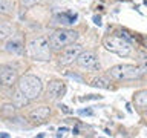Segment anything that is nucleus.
<instances>
[{"label":"nucleus","instance_id":"obj_1","mask_svg":"<svg viewBox=\"0 0 147 138\" xmlns=\"http://www.w3.org/2000/svg\"><path fill=\"white\" fill-rule=\"evenodd\" d=\"M147 68L140 64H115L109 69V75L113 80L118 81H127V80H136L141 75H144Z\"/></svg>","mask_w":147,"mask_h":138},{"label":"nucleus","instance_id":"obj_2","mask_svg":"<svg viewBox=\"0 0 147 138\" xmlns=\"http://www.w3.org/2000/svg\"><path fill=\"white\" fill-rule=\"evenodd\" d=\"M28 54L34 60H40V62H46L51 60V46H49V37L46 35H38L34 37L28 41Z\"/></svg>","mask_w":147,"mask_h":138},{"label":"nucleus","instance_id":"obj_3","mask_svg":"<svg viewBox=\"0 0 147 138\" xmlns=\"http://www.w3.org/2000/svg\"><path fill=\"white\" fill-rule=\"evenodd\" d=\"M104 46L106 49L110 52L119 55V57H129L133 51L130 39H127L126 35H109L104 39Z\"/></svg>","mask_w":147,"mask_h":138},{"label":"nucleus","instance_id":"obj_4","mask_svg":"<svg viewBox=\"0 0 147 138\" xmlns=\"http://www.w3.org/2000/svg\"><path fill=\"white\" fill-rule=\"evenodd\" d=\"M78 39V32L74 29H57L49 35V46L52 51L60 52L64 46L75 43Z\"/></svg>","mask_w":147,"mask_h":138},{"label":"nucleus","instance_id":"obj_5","mask_svg":"<svg viewBox=\"0 0 147 138\" xmlns=\"http://www.w3.org/2000/svg\"><path fill=\"white\" fill-rule=\"evenodd\" d=\"M18 89L29 100H35V98H38L41 91H43V83H41L38 77L28 74V75H23L18 80Z\"/></svg>","mask_w":147,"mask_h":138},{"label":"nucleus","instance_id":"obj_6","mask_svg":"<svg viewBox=\"0 0 147 138\" xmlns=\"http://www.w3.org/2000/svg\"><path fill=\"white\" fill-rule=\"evenodd\" d=\"M83 51V48L78 43H71L67 46H64V48L60 51V55H58V62L60 64H64V66H67V64L74 63L77 60V57L80 55V52Z\"/></svg>","mask_w":147,"mask_h":138},{"label":"nucleus","instance_id":"obj_7","mask_svg":"<svg viewBox=\"0 0 147 138\" xmlns=\"http://www.w3.org/2000/svg\"><path fill=\"white\" fill-rule=\"evenodd\" d=\"M77 64L83 69L87 71H100V62L96 58V55L90 51H81L80 55L77 57Z\"/></svg>","mask_w":147,"mask_h":138},{"label":"nucleus","instance_id":"obj_8","mask_svg":"<svg viewBox=\"0 0 147 138\" xmlns=\"http://www.w3.org/2000/svg\"><path fill=\"white\" fill-rule=\"evenodd\" d=\"M66 92V86L61 80H52L48 83V87H46V95L51 100H58L61 98Z\"/></svg>","mask_w":147,"mask_h":138},{"label":"nucleus","instance_id":"obj_9","mask_svg":"<svg viewBox=\"0 0 147 138\" xmlns=\"http://www.w3.org/2000/svg\"><path fill=\"white\" fill-rule=\"evenodd\" d=\"M18 80V74L11 66H2L0 68V85L3 86H12Z\"/></svg>","mask_w":147,"mask_h":138},{"label":"nucleus","instance_id":"obj_10","mask_svg":"<svg viewBox=\"0 0 147 138\" xmlns=\"http://www.w3.org/2000/svg\"><path fill=\"white\" fill-rule=\"evenodd\" d=\"M5 49L8 51L9 54H23V51H25V45H23V40L20 37H14L12 39H9L6 41V45H5Z\"/></svg>","mask_w":147,"mask_h":138},{"label":"nucleus","instance_id":"obj_11","mask_svg":"<svg viewBox=\"0 0 147 138\" xmlns=\"http://www.w3.org/2000/svg\"><path fill=\"white\" fill-rule=\"evenodd\" d=\"M51 115V108L49 106H38L37 109L34 110H31V114H29V118L32 120L34 123H43L46 118H48Z\"/></svg>","mask_w":147,"mask_h":138},{"label":"nucleus","instance_id":"obj_12","mask_svg":"<svg viewBox=\"0 0 147 138\" xmlns=\"http://www.w3.org/2000/svg\"><path fill=\"white\" fill-rule=\"evenodd\" d=\"M29 98L23 94V92L20 91V89H17L16 92L12 94V104L16 106L17 109H20V108H25V106H28L29 104Z\"/></svg>","mask_w":147,"mask_h":138},{"label":"nucleus","instance_id":"obj_13","mask_svg":"<svg viewBox=\"0 0 147 138\" xmlns=\"http://www.w3.org/2000/svg\"><path fill=\"white\" fill-rule=\"evenodd\" d=\"M14 35V26L8 22H2L0 23V41L6 40L9 37Z\"/></svg>","mask_w":147,"mask_h":138},{"label":"nucleus","instance_id":"obj_14","mask_svg":"<svg viewBox=\"0 0 147 138\" xmlns=\"http://www.w3.org/2000/svg\"><path fill=\"white\" fill-rule=\"evenodd\" d=\"M133 103L140 109H147V91H141L133 97Z\"/></svg>","mask_w":147,"mask_h":138},{"label":"nucleus","instance_id":"obj_15","mask_svg":"<svg viewBox=\"0 0 147 138\" xmlns=\"http://www.w3.org/2000/svg\"><path fill=\"white\" fill-rule=\"evenodd\" d=\"M14 2L12 0H0V14L5 16H11L14 14Z\"/></svg>","mask_w":147,"mask_h":138},{"label":"nucleus","instance_id":"obj_16","mask_svg":"<svg viewBox=\"0 0 147 138\" xmlns=\"http://www.w3.org/2000/svg\"><path fill=\"white\" fill-rule=\"evenodd\" d=\"M16 110H17V108L12 103L11 104H3L2 108H0V117H3V118H12L14 115H16Z\"/></svg>","mask_w":147,"mask_h":138},{"label":"nucleus","instance_id":"obj_17","mask_svg":"<svg viewBox=\"0 0 147 138\" xmlns=\"http://www.w3.org/2000/svg\"><path fill=\"white\" fill-rule=\"evenodd\" d=\"M90 85L95 86V87H101V89H109L110 87V80H107L106 77H96V78L92 80Z\"/></svg>","mask_w":147,"mask_h":138},{"label":"nucleus","instance_id":"obj_18","mask_svg":"<svg viewBox=\"0 0 147 138\" xmlns=\"http://www.w3.org/2000/svg\"><path fill=\"white\" fill-rule=\"evenodd\" d=\"M38 2L40 0H20L22 6H25V8H32V6H35Z\"/></svg>","mask_w":147,"mask_h":138},{"label":"nucleus","instance_id":"obj_19","mask_svg":"<svg viewBox=\"0 0 147 138\" xmlns=\"http://www.w3.org/2000/svg\"><path fill=\"white\" fill-rule=\"evenodd\" d=\"M60 109H61L64 114H71V112H72V110H71V109H67V106H64V104H60Z\"/></svg>","mask_w":147,"mask_h":138},{"label":"nucleus","instance_id":"obj_20","mask_svg":"<svg viewBox=\"0 0 147 138\" xmlns=\"http://www.w3.org/2000/svg\"><path fill=\"white\" fill-rule=\"evenodd\" d=\"M94 23H95V25H101V18L98 16H95L94 17Z\"/></svg>","mask_w":147,"mask_h":138},{"label":"nucleus","instance_id":"obj_21","mask_svg":"<svg viewBox=\"0 0 147 138\" xmlns=\"http://www.w3.org/2000/svg\"><path fill=\"white\" fill-rule=\"evenodd\" d=\"M81 114L84 115V114H87V115H90L92 114V110H81Z\"/></svg>","mask_w":147,"mask_h":138},{"label":"nucleus","instance_id":"obj_22","mask_svg":"<svg viewBox=\"0 0 147 138\" xmlns=\"http://www.w3.org/2000/svg\"><path fill=\"white\" fill-rule=\"evenodd\" d=\"M0 137H3V138H8L9 135H8V133H0Z\"/></svg>","mask_w":147,"mask_h":138},{"label":"nucleus","instance_id":"obj_23","mask_svg":"<svg viewBox=\"0 0 147 138\" xmlns=\"http://www.w3.org/2000/svg\"><path fill=\"white\" fill-rule=\"evenodd\" d=\"M144 40H146V46H144V48L147 49V39H144Z\"/></svg>","mask_w":147,"mask_h":138},{"label":"nucleus","instance_id":"obj_24","mask_svg":"<svg viewBox=\"0 0 147 138\" xmlns=\"http://www.w3.org/2000/svg\"><path fill=\"white\" fill-rule=\"evenodd\" d=\"M144 118H146V121H147V112H146V115H144Z\"/></svg>","mask_w":147,"mask_h":138}]
</instances>
